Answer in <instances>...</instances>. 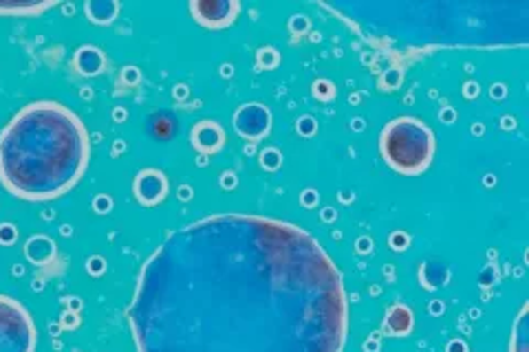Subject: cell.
Returning <instances> with one entry per match:
<instances>
[{
  "mask_svg": "<svg viewBox=\"0 0 529 352\" xmlns=\"http://www.w3.org/2000/svg\"><path fill=\"white\" fill-rule=\"evenodd\" d=\"M129 322L137 352H342L349 306L316 238L273 218L221 214L150 255Z\"/></svg>",
  "mask_w": 529,
  "mask_h": 352,
  "instance_id": "cell-1",
  "label": "cell"
},
{
  "mask_svg": "<svg viewBox=\"0 0 529 352\" xmlns=\"http://www.w3.org/2000/svg\"><path fill=\"white\" fill-rule=\"evenodd\" d=\"M91 144L82 119L65 104L31 102L0 132V183L22 200L67 194L89 166Z\"/></svg>",
  "mask_w": 529,
  "mask_h": 352,
  "instance_id": "cell-2",
  "label": "cell"
},
{
  "mask_svg": "<svg viewBox=\"0 0 529 352\" xmlns=\"http://www.w3.org/2000/svg\"><path fill=\"white\" fill-rule=\"evenodd\" d=\"M435 135L415 117H397L382 130L380 150L384 161L404 176H417L435 157Z\"/></svg>",
  "mask_w": 529,
  "mask_h": 352,
  "instance_id": "cell-3",
  "label": "cell"
},
{
  "mask_svg": "<svg viewBox=\"0 0 529 352\" xmlns=\"http://www.w3.org/2000/svg\"><path fill=\"white\" fill-rule=\"evenodd\" d=\"M38 332L18 300L0 295V352H34Z\"/></svg>",
  "mask_w": 529,
  "mask_h": 352,
  "instance_id": "cell-4",
  "label": "cell"
},
{
  "mask_svg": "<svg viewBox=\"0 0 529 352\" xmlns=\"http://www.w3.org/2000/svg\"><path fill=\"white\" fill-rule=\"evenodd\" d=\"M241 4L236 0H193L190 13L205 29H225L236 20Z\"/></svg>",
  "mask_w": 529,
  "mask_h": 352,
  "instance_id": "cell-5",
  "label": "cell"
},
{
  "mask_svg": "<svg viewBox=\"0 0 529 352\" xmlns=\"http://www.w3.org/2000/svg\"><path fill=\"white\" fill-rule=\"evenodd\" d=\"M234 130L248 141H263L272 130V113L263 104H243L234 113Z\"/></svg>",
  "mask_w": 529,
  "mask_h": 352,
  "instance_id": "cell-6",
  "label": "cell"
},
{
  "mask_svg": "<svg viewBox=\"0 0 529 352\" xmlns=\"http://www.w3.org/2000/svg\"><path fill=\"white\" fill-rule=\"evenodd\" d=\"M132 192H135V199L139 200L146 207H154V205L162 203L168 194V178L163 172L154 170V168H148V170L139 172L135 176V183H132Z\"/></svg>",
  "mask_w": 529,
  "mask_h": 352,
  "instance_id": "cell-7",
  "label": "cell"
},
{
  "mask_svg": "<svg viewBox=\"0 0 529 352\" xmlns=\"http://www.w3.org/2000/svg\"><path fill=\"white\" fill-rule=\"evenodd\" d=\"M190 141H193V145L199 153L214 154L225 144V130L212 119H203V121L194 123L193 132H190Z\"/></svg>",
  "mask_w": 529,
  "mask_h": 352,
  "instance_id": "cell-8",
  "label": "cell"
},
{
  "mask_svg": "<svg viewBox=\"0 0 529 352\" xmlns=\"http://www.w3.org/2000/svg\"><path fill=\"white\" fill-rule=\"evenodd\" d=\"M51 0H0V16L4 18H34L43 16L47 9H51Z\"/></svg>",
  "mask_w": 529,
  "mask_h": 352,
  "instance_id": "cell-9",
  "label": "cell"
},
{
  "mask_svg": "<svg viewBox=\"0 0 529 352\" xmlns=\"http://www.w3.org/2000/svg\"><path fill=\"white\" fill-rule=\"evenodd\" d=\"M73 66H75V71L80 73V75L93 77L104 71V66H107V58H104V53L99 51V49L80 47L77 49L75 58H73Z\"/></svg>",
  "mask_w": 529,
  "mask_h": 352,
  "instance_id": "cell-10",
  "label": "cell"
},
{
  "mask_svg": "<svg viewBox=\"0 0 529 352\" xmlns=\"http://www.w3.org/2000/svg\"><path fill=\"white\" fill-rule=\"evenodd\" d=\"M25 255L34 264H47L56 258V242L47 236H34L27 240Z\"/></svg>",
  "mask_w": 529,
  "mask_h": 352,
  "instance_id": "cell-11",
  "label": "cell"
},
{
  "mask_svg": "<svg viewBox=\"0 0 529 352\" xmlns=\"http://www.w3.org/2000/svg\"><path fill=\"white\" fill-rule=\"evenodd\" d=\"M386 332H391L393 337H404L413 331V313H410L408 306L404 304H395L393 309L386 313V322H384Z\"/></svg>",
  "mask_w": 529,
  "mask_h": 352,
  "instance_id": "cell-12",
  "label": "cell"
},
{
  "mask_svg": "<svg viewBox=\"0 0 529 352\" xmlns=\"http://www.w3.org/2000/svg\"><path fill=\"white\" fill-rule=\"evenodd\" d=\"M84 13L95 25H111L120 13V3H115V0H89L84 4Z\"/></svg>",
  "mask_w": 529,
  "mask_h": 352,
  "instance_id": "cell-13",
  "label": "cell"
},
{
  "mask_svg": "<svg viewBox=\"0 0 529 352\" xmlns=\"http://www.w3.org/2000/svg\"><path fill=\"white\" fill-rule=\"evenodd\" d=\"M257 62H258V66H261V68H276L278 62H280V56H278L276 49L264 47L257 53Z\"/></svg>",
  "mask_w": 529,
  "mask_h": 352,
  "instance_id": "cell-14",
  "label": "cell"
},
{
  "mask_svg": "<svg viewBox=\"0 0 529 352\" xmlns=\"http://www.w3.org/2000/svg\"><path fill=\"white\" fill-rule=\"evenodd\" d=\"M282 163V154L276 148H267L261 153V166L267 170H278Z\"/></svg>",
  "mask_w": 529,
  "mask_h": 352,
  "instance_id": "cell-15",
  "label": "cell"
},
{
  "mask_svg": "<svg viewBox=\"0 0 529 352\" xmlns=\"http://www.w3.org/2000/svg\"><path fill=\"white\" fill-rule=\"evenodd\" d=\"M313 95H316L318 99H322V102H329V99L336 98V86L327 80H318L316 84H313Z\"/></svg>",
  "mask_w": 529,
  "mask_h": 352,
  "instance_id": "cell-16",
  "label": "cell"
},
{
  "mask_svg": "<svg viewBox=\"0 0 529 352\" xmlns=\"http://www.w3.org/2000/svg\"><path fill=\"white\" fill-rule=\"evenodd\" d=\"M289 29H291V34H296V35L304 34V31L309 29V20L304 16H294L289 22Z\"/></svg>",
  "mask_w": 529,
  "mask_h": 352,
  "instance_id": "cell-17",
  "label": "cell"
},
{
  "mask_svg": "<svg viewBox=\"0 0 529 352\" xmlns=\"http://www.w3.org/2000/svg\"><path fill=\"white\" fill-rule=\"evenodd\" d=\"M313 130H316V123L312 117H304L303 121H298V132H303V135H313Z\"/></svg>",
  "mask_w": 529,
  "mask_h": 352,
  "instance_id": "cell-18",
  "label": "cell"
}]
</instances>
